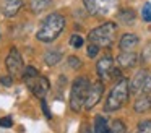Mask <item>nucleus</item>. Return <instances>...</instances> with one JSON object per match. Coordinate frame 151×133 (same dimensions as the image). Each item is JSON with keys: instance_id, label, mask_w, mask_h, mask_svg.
I'll return each mask as SVG.
<instances>
[{"instance_id": "nucleus-1", "label": "nucleus", "mask_w": 151, "mask_h": 133, "mask_svg": "<svg viewBox=\"0 0 151 133\" xmlns=\"http://www.w3.org/2000/svg\"><path fill=\"white\" fill-rule=\"evenodd\" d=\"M65 28V18L60 13H50L41 21L39 29L36 32V37L41 42H52L59 37V34Z\"/></svg>"}, {"instance_id": "nucleus-2", "label": "nucleus", "mask_w": 151, "mask_h": 133, "mask_svg": "<svg viewBox=\"0 0 151 133\" xmlns=\"http://www.w3.org/2000/svg\"><path fill=\"white\" fill-rule=\"evenodd\" d=\"M130 96V86H128L127 78H120L117 83L114 84V88L111 89L107 99L104 102V110L106 112H115L120 107H124V104L128 101Z\"/></svg>"}, {"instance_id": "nucleus-3", "label": "nucleus", "mask_w": 151, "mask_h": 133, "mask_svg": "<svg viewBox=\"0 0 151 133\" xmlns=\"http://www.w3.org/2000/svg\"><path fill=\"white\" fill-rule=\"evenodd\" d=\"M23 80L26 83V86L29 88V91L39 99H44L46 94L50 89V83L46 76H41L39 71L34 67H26L23 70Z\"/></svg>"}, {"instance_id": "nucleus-4", "label": "nucleus", "mask_w": 151, "mask_h": 133, "mask_svg": "<svg viewBox=\"0 0 151 133\" xmlns=\"http://www.w3.org/2000/svg\"><path fill=\"white\" fill-rule=\"evenodd\" d=\"M89 86H91V83L86 76H78L73 81L72 91H70V109L73 112H80L85 107Z\"/></svg>"}, {"instance_id": "nucleus-5", "label": "nucleus", "mask_w": 151, "mask_h": 133, "mask_svg": "<svg viewBox=\"0 0 151 133\" xmlns=\"http://www.w3.org/2000/svg\"><path fill=\"white\" fill-rule=\"evenodd\" d=\"M115 34H117V26L109 21V23H104V24L91 29L88 34V41L91 44L99 45V47H109L114 42Z\"/></svg>"}, {"instance_id": "nucleus-6", "label": "nucleus", "mask_w": 151, "mask_h": 133, "mask_svg": "<svg viewBox=\"0 0 151 133\" xmlns=\"http://www.w3.org/2000/svg\"><path fill=\"white\" fill-rule=\"evenodd\" d=\"M83 3L93 16H107L119 6V0H83Z\"/></svg>"}, {"instance_id": "nucleus-7", "label": "nucleus", "mask_w": 151, "mask_h": 133, "mask_svg": "<svg viewBox=\"0 0 151 133\" xmlns=\"http://www.w3.org/2000/svg\"><path fill=\"white\" fill-rule=\"evenodd\" d=\"M96 71H98L99 78L101 80H114V78H117V80H120V70L119 68H115L114 65V58L111 57V55H104L102 58H99L98 65H96Z\"/></svg>"}, {"instance_id": "nucleus-8", "label": "nucleus", "mask_w": 151, "mask_h": 133, "mask_svg": "<svg viewBox=\"0 0 151 133\" xmlns=\"http://www.w3.org/2000/svg\"><path fill=\"white\" fill-rule=\"evenodd\" d=\"M5 65H7V70L10 73V76H18V75L23 73L24 70V63H23V58H21L20 52L17 49H10V54L7 55V60H5Z\"/></svg>"}, {"instance_id": "nucleus-9", "label": "nucleus", "mask_w": 151, "mask_h": 133, "mask_svg": "<svg viewBox=\"0 0 151 133\" xmlns=\"http://www.w3.org/2000/svg\"><path fill=\"white\" fill-rule=\"evenodd\" d=\"M102 93H104V83H102V81H94V83L89 86L88 96H86V102H85V109L91 110L93 107L101 101Z\"/></svg>"}, {"instance_id": "nucleus-10", "label": "nucleus", "mask_w": 151, "mask_h": 133, "mask_svg": "<svg viewBox=\"0 0 151 133\" xmlns=\"http://www.w3.org/2000/svg\"><path fill=\"white\" fill-rule=\"evenodd\" d=\"M148 78V71L146 70H138L135 73V76L128 81V86H130V94H138L140 91H143L145 83H146Z\"/></svg>"}, {"instance_id": "nucleus-11", "label": "nucleus", "mask_w": 151, "mask_h": 133, "mask_svg": "<svg viewBox=\"0 0 151 133\" xmlns=\"http://www.w3.org/2000/svg\"><path fill=\"white\" fill-rule=\"evenodd\" d=\"M138 63V54L132 50H125L117 57V65L119 68H132Z\"/></svg>"}, {"instance_id": "nucleus-12", "label": "nucleus", "mask_w": 151, "mask_h": 133, "mask_svg": "<svg viewBox=\"0 0 151 133\" xmlns=\"http://www.w3.org/2000/svg\"><path fill=\"white\" fill-rule=\"evenodd\" d=\"M23 6V0H4L2 3V13L7 18H13Z\"/></svg>"}, {"instance_id": "nucleus-13", "label": "nucleus", "mask_w": 151, "mask_h": 133, "mask_svg": "<svg viewBox=\"0 0 151 133\" xmlns=\"http://www.w3.org/2000/svg\"><path fill=\"white\" fill-rule=\"evenodd\" d=\"M137 45H138V36H137V34H130V32L124 34V36L120 37V41H119V47H120L122 52H125V50H133Z\"/></svg>"}, {"instance_id": "nucleus-14", "label": "nucleus", "mask_w": 151, "mask_h": 133, "mask_svg": "<svg viewBox=\"0 0 151 133\" xmlns=\"http://www.w3.org/2000/svg\"><path fill=\"white\" fill-rule=\"evenodd\" d=\"M133 109H135V112H138V114H145V112H148V110H151V96L150 94H145V96L138 97L133 104Z\"/></svg>"}, {"instance_id": "nucleus-15", "label": "nucleus", "mask_w": 151, "mask_h": 133, "mask_svg": "<svg viewBox=\"0 0 151 133\" xmlns=\"http://www.w3.org/2000/svg\"><path fill=\"white\" fill-rule=\"evenodd\" d=\"M60 60H62V54H60V50H57V49H54V50H47L46 55H44V62H46V65H49V67L57 65Z\"/></svg>"}, {"instance_id": "nucleus-16", "label": "nucleus", "mask_w": 151, "mask_h": 133, "mask_svg": "<svg viewBox=\"0 0 151 133\" xmlns=\"http://www.w3.org/2000/svg\"><path fill=\"white\" fill-rule=\"evenodd\" d=\"M52 3V0H31V10L33 13H41L47 10Z\"/></svg>"}, {"instance_id": "nucleus-17", "label": "nucleus", "mask_w": 151, "mask_h": 133, "mask_svg": "<svg viewBox=\"0 0 151 133\" xmlns=\"http://www.w3.org/2000/svg\"><path fill=\"white\" fill-rule=\"evenodd\" d=\"M109 128V122L106 117L98 115L94 119V133H106V130Z\"/></svg>"}, {"instance_id": "nucleus-18", "label": "nucleus", "mask_w": 151, "mask_h": 133, "mask_svg": "<svg viewBox=\"0 0 151 133\" xmlns=\"http://www.w3.org/2000/svg\"><path fill=\"white\" fill-rule=\"evenodd\" d=\"M119 19H120V23H124V24H132V23L135 21L133 10H122V12H119Z\"/></svg>"}, {"instance_id": "nucleus-19", "label": "nucleus", "mask_w": 151, "mask_h": 133, "mask_svg": "<svg viewBox=\"0 0 151 133\" xmlns=\"http://www.w3.org/2000/svg\"><path fill=\"white\" fill-rule=\"evenodd\" d=\"M125 125L124 122H120V120H114V122L109 123V128L106 130V133H125Z\"/></svg>"}, {"instance_id": "nucleus-20", "label": "nucleus", "mask_w": 151, "mask_h": 133, "mask_svg": "<svg viewBox=\"0 0 151 133\" xmlns=\"http://www.w3.org/2000/svg\"><path fill=\"white\" fill-rule=\"evenodd\" d=\"M137 133H151V120H141L137 127Z\"/></svg>"}, {"instance_id": "nucleus-21", "label": "nucleus", "mask_w": 151, "mask_h": 133, "mask_svg": "<svg viewBox=\"0 0 151 133\" xmlns=\"http://www.w3.org/2000/svg\"><path fill=\"white\" fill-rule=\"evenodd\" d=\"M83 44H85V39H83L80 34H73L72 37H70V45H72V47L80 49Z\"/></svg>"}, {"instance_id": "nucleus-22", "label": "nucleus", "mask_w": 151, "mask_h": 133, "mask_svg": "<svg viewBox=\"0 0 151 133\" xmlns=\"http://www.w3.org/2000/svg\"><path fill=\"white\" fill-rule=\"evenodd\" d=\"M141 18L146 23L151 21V3H145L143 5V8H141Z\"/></svg>"}, {"instance_id": "nucleus-23", "label": "nucleus", "mask_w": 151, "mask_h": 133, "mask_svg": "<svg viewBox=\"0 0 151 133\" xmlns=\"http://www.w3.org/2000/svg\"><path fill=\"white\" fill-rule=\"evenodd\" d=\"M98 52H99V45L91 44V42H89V45H88V57L89 58H94L96 55H98Z\"/></svg>"}, {"instance_id": "nucleus-24", "label": "nucleus", "mask_w": 151, "mask_h": 133, "mask_svg": "<svg viewBox=\"0 0 151 133\" xmlns=\"http://www.w3.org/2000/svg\"><path fill=\"white\" fill-rule=\"evenodd\" d=\"M141 60H143V62H150V60H151V44H148L146 47H145Z\"/></svg>"}, {"instance_id": "nucleus-25", "label": "nucleus", "mask_w": 151, "mask_h": 133, "mask_svg": "<svg viewBox=\"0 0 151 133\" xmlns=\"http://www.w3.org/2000/svg\"><path fill=\"white\" fill-rule=\"evenodd\" d=\"M12 125H13V119H12V117H4V119H0V127L10 128Z\"/></svg>"}, {"instance_id": "nucleus-26", "label": "nucleus", "mask_w": 151, "mask_h": 133, "mask_svg": "<svg viewBox=\"0 0 151 133\" xmlns=\"http://www.w3.org/2000/svg\"><path fill=\"white\" fill-rule=\"evenodd\" d=\"M68 65L72 68H78L80 65H81V60H80V58H76V57H68Z\"/></svg>"}, {"instance_id": "nucleus-27", "label": "nucleus", "mask_w": 151, "mask_h": 133, "mask_svg": "<svg viewBox=\"0 0 151 133\" xmlns=\"http://www.w3.org/2000/svg\"><path fill=\"white\" fill-rule=\"evenodd\" d=\"M41 107H42V112H44V115L47 117V119H52V114H50V110H49V107H47V102L46 101H41Z\"/></svg>"}, {"instance_id": "nucleus-28", "label": "nucleus", "mask_w": 151, "mask_h": 133, "mask_svg": "<svg viewBox=\"0 0 151 133\" xmlns=\"http://www.w3.org/2000/svg\"><path fill=\"white\" fill-rule=\"evenodd\" d=\"M0 83L4 86H12L13 84V76H0Z\"/></svg>"}, {"instance_id": "nucleus-29", "label": "nucleus", "mask_w": 151, "mask_h": 133, "mask_svg": "<svg viewBox=\"0 0 151 133\" xmlns=\"http://www.w3.org/2000/svg\"><path fill=\"white\" fill-rule=\"evenodd\" d=\"M143 93L145 94H151V75H148V78H146V83H145Z\"/></svg>"}, {"instance_id": "nucleus-30", "label": "nucleus", "mask_w": 151, "mask_h": 133, "mask_svg": "<svg viewBox=\"0 0 151 133\" xmlns=\"http://www.w3.org/2000/svg\"><path fill=\"white\" fill-rule=\"evenodd\" d=\"M83 133H91V130H89V128H85V130H83Z\"/></svg>"}]
</instances>
